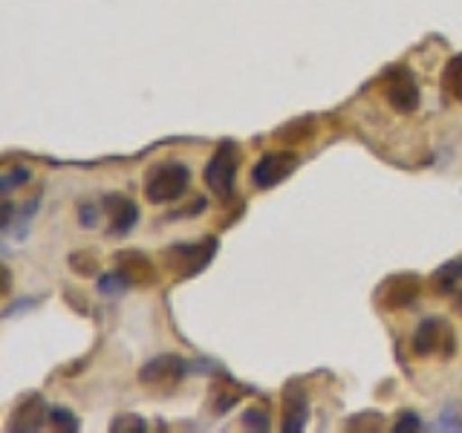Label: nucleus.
<instances>
[{"label": "nucleus", "mask_w": 462, "mask_h": 433, "mask_svg": "<svg viewBox=\"0 0 462 433\" xmlns=\"http://www.w3.org/2000/svg\"><path fill=\"white\" fill-rule=\"evenodd\" d=\"M188 185H191V170L182 162H162L151 168L148 180H144V197L153 206H162V202H177L180 197L188 194Z\"/></svg>", "instance_id": "nucleus-1"}, {"label": "nucleus", "mask_w": 462, "mask_h": 433, "mask_svg": "<svg viewBox=\"0 0 462 433\" xmlns=\"http://www.w3.org/2000/svg\"><path fill=\"white\" fill-rule=\"evenodd\" d=\"M237 168H240V151L235 142H223L220 148L214 151L208 159L206 170H202V180H206L208 191L217 194L223 202L235 197V185H237Z\"/></svg>", "instance_id": "nucleus-2"}, {"label": "nucleus", "mask_w": 462, "mask_h": 433, "mask_svg": "<svg viewBox=\"0 0 462 433\" xmlns=\"http://www.w3.org/2000/svg\"><path fill=\"white\" fill-rule=\"evenodd\" d=\"M214 254H217V240L202 237L199 243L173 245V249H168L165 263L173 272V278L185 281V278H194V274H199L202 269H206Z\"/></svg>", "instance_id": "nucleus-3"}, {"label": "nucleus", "mask_w": 462, "mask_h": 433, "mask_svg": "<svg viewBox=\"0 0 462 433\" xmlns=\"http://www.w3.org/2000/svg\"><path fill=\"white\" fill-rule=\"evenodd\" d=\"M457 350V341H454V329L445 318H425L422 324L416 327L413 332V353L416 355H442V358H451Z\"/></svg>", "instance_id": "nucleus-4"}, {"label": "nucleus", "mask_w": 462, "mask_h": 433, "mask_svg": "<svg viewBox=\"0 0 462 433\" xmlns=\"http://www.w3.org/2000/svg\"><path fill=\"white\" fill-rule=\"evenodd\" d=\"M185 373H188L185 358L165 353V355H153L148 364L139 370V382L153 390H173L185 379Z\"/></svg>", "instance_id": "nucleus-5"}, {"label": "nucleus", "mask_w": 462, "mask_h": 433, "mask_svg": "<svg viewBox=\"0 0 462 433\" xmlns=\"http://www.w3.org/2000/svg\"><path fill=\"white\" fill-rule=\"evenodd\" d=\"M298 168V156L292 151H272L257 159V165L252 170V185L260 191H269V188L286 182Z\"/></svg>", "instance_id": "nucleus-6"}, {"label": "nucleus", "mask_w": 462, "mask_h": 433, "mask_svg": "<svg viewBox=\"0 0 462 433\" xmlns=\"http://www.w3.org/2000/svg\"><path fill=\"white\" fill-rule=\"evenodd\" d=\"M384 101L402 115H408L419 107V84H416L411 69L396 67L393 72H390L387 81H384Z\"/></svg>", "instance_id": "nucleus-7"}, {"label": "nucleus", "mask_w": 462, "mask_h": 433, "mask_svg": "<svg viewBox=\"0 0 462 433\" xmlns=\"http://www.w3.org/2000/svg\"><path fill=\"white\" fill-rule=\"evenodd\" d=\"M416 295H419V278L411 272H402V274H393L390 281H384V286L379 289V307L387 312H396V309L411 307Z\"/></svg>", "instance_id": "nucleus-8"}, {"label": "nucleus", "mask_w": 462, "mask_h": 433, "mask_svg": "<svg viewBox=\"0 0 462 433\" xmlns=\"http://www.w3.org/2000/svg\"><path fill=\"white\" fill-rule=\"evenodd\" d=\"M307 419H310V399L303 393V387L295 382L283 390V433H300L307 428Z\"/></svg>", "instance_id": "nucleus-9"}, {"label": "nucleus", "mask_w": 462, "mask_h": 433, "mask_svg": "<svg viewBox=\"0 0 462 433\" xmlns=\"http://www.w3.org/2000/svg\"><path fill=\"white\" fill-rule=\"evenodd\" d=\"M116 269L125 274L130 286H144L156 281V266L142 252H119L116 254Z\"/></svg>", "instance_id": "nucleus-10"}, {"label": "nucleus", "mask_w": 462, "mask_h": 433, "mask_svg": "<svg viewBox=\"0 0 462 433\" xmlns=\"http://www.w3.org/2000/svg\"><path fill=\"white\" fill-rule=\"evenodd\" d=\"M105 208L110 214V235H127V231L139 223V206L130 197L107 194Z\"/></svg>", "instance_id": "nucleus-11"}, {"label": "nucleus", "mask_w": 462, "mask_h": 433, "mask_svg": "<svg viewBox=\"0 0 462 433\" xmlns=\"http://www.w3.org/2000/svg\"><path fill=\"white\" fill-rule=\"evenodd\" d=\"M47 422H50L47 401L41 396H29L26 401H21L18 408H14L9 419V430H41Z\"/></svg>", "instance_id": "nucleus-12"}, {"label": "nucleus", "mask_w": 462, "mask_h": 433, "mask_svg": "<svg viewBox=\"0 0 462 433\" xmlns=\"http://www.w3.org/2000/svg\"><path fill=\"white\" fill-rule=\"evenodd\" d=\"M459 281H462V257L439 266L437 272H433V278H430L433 292H437V295H451Z\"/></svg>", "instance_id": "nucleus-13"}, {"label": "nucleus", "mask_w": 462, "mask_h": 433, "mask_svg": "<svg viewBox=\"0 0 462 433\" xmlns=\"http://www.w3.org/2000/svg\"><path fill=\"white\" fill-rule=\"evenodd\" d=\"M442 90L462 105V52L454 55L442 69Z\"/></svg>", "instance_id": "nucleus-14"}, {"label": "nucleus", "mask_w": 462, "mask_h": 433, "mask_svg": "<svg viewBox=\"0 0 462 433\" xmlns=\"http://www.w3.org/2000/svg\"><path fill=\"white\" fill-rule=\"evenodd\" d=\"M69 269L81 274V278H93L98 272V260L90 252H76V254H69Z\"/></svg>", "instance_id": "nucleus-15"}, {"label": "nucleus", "mask_w": 462, "mask_h": 433, "mask_svg": "<svg viewBox=\"0 0 462 433\" xmlns=\"http://www.w3.org/2000/svg\"><path fill=\"white\" fill-rule=\"evenodd\" d=\"M310 134H312V122L303 119V122H292V124L283 127L281 134H274V136L283 139L286 144H298L300 139H310Z\"/></svg>", "instance_id": "nucleus-16"}, {"label": "nucleus", "mask_w": 462, "mask_h": 433, "mask_svg": "<svg viewBox=\"0 0 462 433\" xmlns=\"http://www.w3.org/2000/svg\"><path fill=\"white\" fill-rule=\"evenodd\" d=\"M243 428L245 430H260V433H266L272 428V419L263 408H249L243 413Z\"/></svg>", "instance_id": "nucleus-17"}, {"label": "nucleus", "mask_w": 462, "mask_h": 433, "mask_svg": "<svg viewBox=\"0 0 462 433\" xmlns=\"http://www.w3.org/2000/svg\"><path fill=\"white\" fill-rule=\"evenodd\" d=\"M113 433H142L144 430V419L142 416H134V413H125V416H116L113 425H110Z\"/></svg>", "instance_id": "nucleus-18"}, {"label": "nucleus", "mask_w": 462, "mask_h": 433, "mask_svg": "<svg viewBox=\"0 0 462 433\" xmlns=\"http://www.w3.org/2000/svg\"><path fill=\"white\" fill-rule=\"evenodd\" d=\"M50 425L55 430H79V416H72L67 408H52L50 410Z\"/></svg>", "instance_id": "nucleus-19"}, {"label": "nucleus", "mask_w": 462, "mask_h": 433, "mask_svg": "<svg viewBox=\"0 0 462 433\" xmlns=\"http://www.w3.org/2000/svg\"><path fill=\"white\" fill-rule=\"evenodd\" d=\"M127 286H130V283H127V278H125V274H122L119 269H116L113 274H105V278L98 281V289H101V292H105V295L125 292Z\"/></svg>", "instance_id": "nucleus-20"}, {"label": "nucleus", "mask_w": 462, "mask_h": 433, "mask_svg": "<svg viewBox=\"0 0 462 433\" xmlns=\"http://www.w3.org/2000/svg\"><path fill=\"white\" fill-rule=\"evenodd\" d=\"M416 430H422V419H419L413 410L399 413L396 425H393V433H416Z\"/></svg>", "instance_id": "nucleus-21"}, {"label": "nucleus", "mask_w": 462, "mask_h": 433, "mask_svg": "<svg viewBox=\"0 0 462 433\" xmlns=\"http://www.w3.org/2000/svg\"><path fill=\"white\" fill-rule=\"evenodd\" d=\"M23 182H29V168H26V165L9 168V170L4 173V194L9 197L12 188H14V185H23Z\"/></svg>", "instance_id": "nucleus-22"}, {"label": "nucleus", "mask_w": 462, "mask_h": 433, "mask_svg": "<svg viewBox=\"0 0 462 433\" xmlns=\"http://www.w3.org/2000/svg\"><path fill=\"white\" fill-rule=\"evenodd\" d=\"M79 214H81V226H84V228H93V226L98 223V216H96L98 211H96V206H90V202H84Z\"/></svg>", "instance_id": "nucleus-23"}, {"label": "nucleus", "mask_w": 462, "mask_h": 433, "mask_svg": "<svg viewBox=\"0 0 462 433\" xmlns=\"http://www.w3.org/2000/svg\"><path fill=\"white\" fill-rule=\"evenodd\" d=\"M12 226V202H9V197L4 199V228H9Z\"/></svg>", "instance_id": "nucleus-24"}, {"label": "nucleus", "mask_w": 462, "mask_h": 433, "mask_svg": "<svg viewBox=\"0 0 462 433\" xmlns=\"http://www.w3.org/2000/svg\"><path fill=\"white\" fill-rule=\"evenodd\" d=\"M454 307H457V312H462V295H457V300H454Z\"/></svg>", "instance_id": "nucleus-25"}]
</instances>
